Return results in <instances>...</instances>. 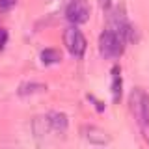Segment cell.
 I'll return each instance as SVG.
<instances>
[{
  "label": "cell",
  "mask_w": 149,
  "mask_h": 149,
  "mask_svg": "<svg viewBox=\"0 0 149 149\" xmlns=\"http://www.w3.org/2000/svg\"><path fill=\"white\" fill-rule=\"evenodd\" d=\"M45 90V84H37V82H26V84H21L19 86V95H30V93H36V91H43Z\"/></svg>",
  "instance_id": "cell-9"
},
{
  "label": "cell",
  "mask_w": 149,
  "mask_h": 149,
  "mask_svg": "<svg viewBox=\"0 0 149 149\" xmlns=\"http://www.w3.org/2000/svg\"><path fill=\"white\" fill-rule=\"evenodd\" d=\"M6 41H8V30L6 28H0V49L6 45Z\"/></svg>",
  "instance_id": "cell-12"
},
{
  "label": "cell",
  "mask_w": 149,
  "mask_h": 149,
  "mask_svg": "<svg viewBox=\"0 0 149 149\" xmlns=\"http://www.w3.org/2000/svg\"><path fill=\"white\" fill-rule=\"evenodd\" d=\"M41 60H43L45 65H52V63H58L60 60H62V54L56 49H45L43 52H41Z\"/></svg>",
  "instance_id": "cell-8"
},
{
  "label": "cell",
  "mask_w": 149,
  "mask_h": 149,
  "mask_svg": "<svg viewBox=\"0 0 149 149\" xmlns=\"http://www.w3.org/2000/svg\"><path fill=\"white\" fill-rule=\"evenodd\" d=\"M45 123L49 129L56 130V132H63L65 129H67V116L63 114V112H49L45 118Z\"/></svg>",
  "instance_id": "cell-7"
},
{
  "label": "cell",
  "mask_w": 149,
  "mask_h": 149,
  "mask_svg": "<svg viewBox=\"0 0 149 149\" xmlns=\"http://www.w3.org/2000/svg\"><path fill=\"white\" fill-rule=\"evenodd\" d=\"M99 50L104 58H118L125 50V41H123V37L118 36L114 30L106 28L99 37Z\"/></svg>",
  "instance_id": "cell-2"
},
{
  "label": "cell",
  "mask_w": 149,
  "mask_h": 149,
  "mask_svg": "<svg viewBox=\"0 0 149 149\" xmlns=\"http://www.w3.org/2000/svg\"><path fill=\"white\" fill-rule=\"evenodd\" d=\"M17 0H0V11H9L13 6H15Z\"/></svg>",
  "instance_id": "cell-11"
},
{
  "label": "cell",
  "mask_w": 149,
  "mask_h": 149,
  "mask_svg": "<svg viewBox=\"0 0 149 149\" xmlns=\"http://www.w3.org/2000/svg\"><path fill=\"white\" fill-rule=\"evenodd\" d=\"M63 43L67 47V50L71 52L73 56H80L86 52V37L80 30H78L77 26H69L65 28L63 32Z\"/></svg>",
  "instance_id": "cell-4"
},
{
  "label": "cell",
  "mask_w": 149,
  "mask_h": 149,
  "mask_svg": "<svg viewBox=\"0 0 149 149\" xmlns=\"http://www.w3.org/2000/svg\"><path fill=\"white\" fill-rule=\"evenodd\" d=\"M110 2H112V0H99V6L102 9H110Z\"/></svg>",
  "instance_id": "cell-13"
},
{
  "label": "cell",
  "mask_w": 149,
  "mask_h": 149,
  "mask_svg": "<svg viewBox=\"0 0 149 149\" xmlns=\"http://www.w3.org/2000/svg\"><path fill=\"white\" fill-rule=\"evenodd\" d=\"M65 19L73 24H82L90 19V4L88 0H71L65 8Z\"/></svg>",
  "instance_id": "cell-5"
},
{
  "label": "cell",
  "mask_w": 149,
  "mask_h": 149,
  "mask_svg": "<svg viewBox=\"0 0 149 149\" xmlns=\"http://www.w3.org/2000/svg\"><path fill=\"white\" fill-rule=\"evenodd\" d=\"M108 28H110V30H114L118 36L123 37L125 43L134 39V28L127 21V17H125V13L121 11V8L110 9V26Z\"/></svg>",
  "instance_id": "cell-3"
},
{
  "label": "cell",
  "mask_w": 149,
  "mask_h": 149,
  "mask_svg": "<svg viewBox=\"0 0 149 149\" xmlns=\"http://www.w3.org/2000/svg\"><path fill=\"white\" fill-rule=\"evenodd\" d=\"M112 93L114 101L118 102L121 99V78H119V67H114V84H112Z\"/></svg>",
  "instance_id": "cell-10"
},
{
  "label": "cell",
  "mask_w": 149,
  "mask_h": 149,
  "mask_svg": "<svg viewBox=\"0 0 149 149\" xmlns=\"http://www.w3.org/2000/svg\"><path fill=\"white\" fill-rule=\"evenodd\" d=\"M82 136L93 146H106L110 142V136L106 134V130H102L97 125H84L82 127Z\"/></svg>",
  "instance_id": "cell-6"
},
{
  "label": "cell",
  "mask_w": 149,
  "mask_h": 149,
  "mask_svg": "<svg viewBox=\"0 0 149 149\" xmlns=\"http://www.w3.org/2000/svg\"><path fill=\"white\" fill-rule=\"evenodd\" d=\"M129 108L136 119L143 140L149 143V93L143 88H132L129 95Z\"/></svg>",
  "instance_id": "cell-1"
}]
</instances>
